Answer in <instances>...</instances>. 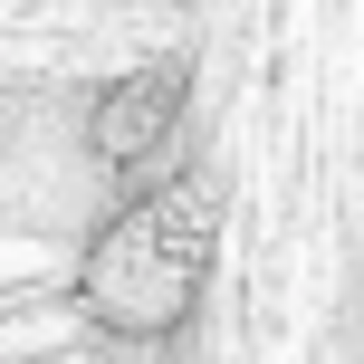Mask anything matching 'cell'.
Returning a JSON list of instances; mask_svg holds the SVG:
<instances>
[{
  "label": "cell",
  "instance_id": "6da1fadb",
  "mask_svg": "<svg viewBox=\"0 0 364 364\" xmlns=\"http://www.w3.org/2000/svg\"><path fill=\"white\" fill-rule=\"evenodd\" d=\"M211 250H220V201L201 173H173V182H144L106 230L87 240L77 259V307L87 326L106 336H173L192 316L201 278H211Z\"/></svg>",
  "mask_w": 364,
  "mask_h": 364
},
{
  "label": "cell",
  "instance_id": "7a4b0ae2",
  "mask_svg": "<svg viewBox=\"0 0 364 364\" xmlns=\"http://www.w3.org/2000/svg\"><path fill=\"white\" fill-rule=\"evenodd\" d=\"M173 125H182V68H134L87 106V154L106 173H154Z\"/></svg>",
  "mask_w": 364,
  "mask_h": 364
}]
</instances>
